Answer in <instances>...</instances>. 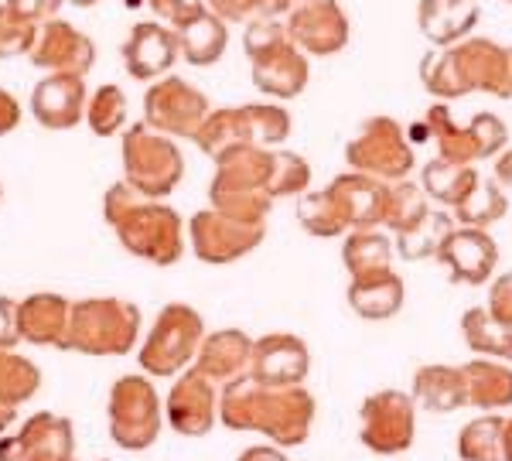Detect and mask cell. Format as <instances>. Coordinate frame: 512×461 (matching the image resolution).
I'll use <instances>...</instances> for the list:
<instances>
[{"label":"cell","instance_id":"1","mask_svg":"<svg viewBox=\"0 0 512 461\" xmlns=\"http://www.w3.org/2000/svg\"><path fill=\"white\" fill-rule=\"evenodd\" d=\"M315 397L304 386H267L250 373L219 393V421L229 431H256L277 448H297L311 438Z\"/></svg>","mask_w":512,"mask_h":461},{"label":"cell","instance_id":"2","mask_svg":"<svg viewBox=\"0 0 512 461\" xmlns=\"http://www.w3.org/2000/svg\"><path fill=\"white\" fill-rule=\"evenodd\" d=\"M103 219L113 226L117 240L130 257L171 267L185 253V222L171 205L147 199L134 185L117 181L103 195Z\"/></svg>","mask_w":512,"mask_h":461},{"label":"cell","instance_id":"3","mask_svg":"<svg viewBox=\"0 0 512 461\" xmlns=\"http://www.w3.org/2000/svg\"><path fill=\"white\" fill-rule=\"evenodd\" d=\"M420 82L431 96L454 100L468 93L512 96V52L492 38H465L420 59Z\"/></svg>","mask_w":512,"mask_h":461},{"label":"cell","instance_id":"4","mask_svg":"<svg viewBox=\"0 0 512 461\" xmlns=\"http://www.w3.org/2000/svg\"><path fill=\"white\" fill-rule=\"evenodd\" d=\"M270 171H274V151L260 144L233 147L216 158V175L209 185L212 209L226 212L239 222L263 226L270 216Z\"/></svg>","mask_w":512,"mask_h":461},{"label":"cell","instance_id":"5","mask_svg":"<svg viewBox=\"0 0 512 461\" xmlns=\"http://www.w3.org/2000/svg\"><path fill=\"white\" fill-rule=\"evenodd\" d=\"M246 59L253 65V86L263 96H277V100H294L308 89L311 65L308 55L294 45L287 35L284 21H253L246 24L243 35Z\"/></svg>","mask_w":512,"mask_h":461},{"label":"cell","instance_id":"6","mask_svg":"<svg viewBox=\"0 0 512 461\" xmlns=\"http://www.w3.org/2000/svg\"><path fill=\"white\" fill-rule=\"evenodd\" d=\"M140 339V308L123 298H86L72 304L65 349L82 356H127Z\"/></svg>","mask_w":512,"mask_h":461},{"label":"cell","instance_id":"7","mask_svg":"<svg viewBox=\"0 0 512 461\" xmlns=\"http://www.w3.org/2000/svg\"><path fill=\"white\" fill-rule=\"evenodd\" d=\"M123 181L134 185L147 199H168L185 178V158H181L175 137L158 134L144 120L130 123L120 137Z\"/></svg>","mask_w":512,"mask_h":461},{"label":"cell","instance_id":"8","mask_svg":"<svg viewBox=\"0 0 512 461\" xmlns=\"http://www.w3.org/2000/svg\"><path fill=\"white\" fill-rule=\"evenodd\" d=\"M205 339V321L192 304L171 301L151 325L137 362L147 376H178L195 362Z\"/></svg>","mask_w":512,"mask_h":461},{"label":"cell","instance_id":"9","mask_svg":"<svg viewBox=\"0 0 512 461\" xmlns=\"http://www.w3.org/2000/svg\"><path fill=\"white\" fill-rule=\"evenodd\" d=\"M424 130L434 137L437 158L451 164H475L485 158H499L509 144V130L495 113H475L468 123H461L451 113L448 103H434L424 113Z\"/></svg>","mask_w":512,"mask_h":461},{"label":"cell","instance_id":"10","mask_svg":"<svg viewBox=\"0 0 512 461\" xmlns=\"http://www.w3.org/2000/svg\"><path fill=\"white\" fill-rule=\"evenodd\" d=\"M110 438L123 451H147L164 427V407L147 376H120L106 400Z\"/></svg>","mask_w":512,"mask_h":461},{"label":"cell","instance_id":"11","mask_svg":"<svg viewBox=\"0 0 512 461\" xmlns=\"http://www.w3.org/2000/svg\"><path fill=\"white\" fill-rule=\"evenodd\" d=\"M345 161L359 175L393 185V181L410 178L414 171V147L393 117H369L345 144Z\"/></svg>","mask_w":512,"mask_h":461},{"label":"cell","instance_id":"12","mask_svg":"<svg viewBox=\"0 0 512 461\" xmlns=\"http://www.w3.org/2000/svg\"><path fill=\"white\" fill-rule=\"evenodd\" d=\"M417 434V400L403 390H379L359 407V438L373 455H403Z\"/></svg>","mask_w":512,"mask_h":461},{"label":"cell","instance_id":"13","mask_svg":"<svg viewBox=\"0 0 512 461\" xmlns=\"http://www.w3.org/2000/svg\"><path fill=\"white\" fill-rule=\"evenodd\" d=\"M209 113L212 106L202 89H195L181 76H164L151 82L144 93V123L158 130V134L192 137L195 141L198 127H202Z\"/></svg>","mask_w":512,"mask_h":461},{"label":"cell","instance_id":"14","mask_svg":"<svg viewBox=\"0 0 512 461\" xmlns=\"http://www.w3.org/2000/svg\"><path fill=\"white\" fill-rule=\"evenodd\" d=\"M287 35L304 55H338L349 45L352 24L338 0H291L284 11Z\"/></svg>","mask_w":512,"mask_h":461},{"label":"cell","instance_id":"15","mask_svg":"<svg viewBox=\"0 0 512 461\" xmlns=\"http://www.w3.org/2000/svg\"><path fill=\"white\" fill-rule=\"evenodd\" d=\"M267 236V222H239L219 209H202L188 222V240H192L195 257L202 263H233L246 253H253Z\"/></svg>","mask_w":512,"mask_h":461},{"label":"cell","instance_id":"16","mask_svg":"<svg viewBox=\"0 0 512 461\" xmlns=\"http://www.w3.org/2000/svg\"><path fill=\"white\" fill-rule=\"evenodd\" d=\"M164 421L181 438H205L219 421V390L198 369H185L164 400Z\"/></svg>","mask_w":512,"mask_h":461},{"label":"cell","instance_id":"17","mask_svg":"<svg viewBox=\"0 0 512 461\" xmlns=\"http://www.w3.org/2000/svg\"><path fill=\"white\" fill-rule=\"evenodd\" d=\"M0 461H76V431L69 417L31 414L18 434L0 438Z\"/></svg>","mask_w":512,"mask_h":461},{"label":"cell","instance_id":"18","mask_svg":"<svg viewBox=\"0 0 512 461\" xmlns=\"http://www.w3.org/2000/svg\"><path fill=\"white\" fill-rule=\"evenodd\" d=\"M28 55H31V62H35V69L69 72V76H86L96 62L93 38L82 35L76 24H69L62 18L38 24L35 45H31Z\"/></svg>","mask_w":512,"mask_h":461},{"label":"cell","instance_id":"19","mask_svg":"<svg viewBox=\"0 0 512 461\" xmlns=\"http://www.w3.org/2000/svg\"><path fill=\"white\" fill-rule=\"evenodd\" d=\"M437 263H444L454 284L482 287L492 281L495 267H499V246L485 229L454 226V233L437 250Z\"/></svg>","mask_w":512,"mask_h":461},{"label":"cell","instance_id":"20","mask_svg":"<svg viewBox=\"0 0 512 461\" xmlns=\"http://www.w3.org/2000/svg\"><path fill=\"white\" fill-rule=\"evenodd\" d=\"M123 65L127 72L140 82H158L175 69L181 45H178V31L158 21H140L130 28L127 41L120 48Z\"/></svg>","mask_w":512,"mask_h":461},{"label":"cell","instance_id":"21","mask_svg":"<svg viewBox=\"0 0 512 461\" xmlns=\"http://www.w3.org/2000/svg\"><path fill=\"white\" fill-rule=\"evenodd\" d=\"M311 369V352L301 335L270 332L253 342L250 376L267 386H304Z\"/></svg>","mask_w":512,"mask_h":461},{"label":"cell","instance_id":"22","mask_svg":"<svg viewBox=\"0 0 512 461\" xmlns=\"http://www.w3.org/2000/svg\"><path fill=\"white\" fill-rule=\"evenodd\" d=\"M89 89L82 76L69 72H48L45 79L31 89V113L45 130H72L86 117Z\"/></svg>","mask_w":512,"mask_h":461},{"label":"cell","instance_id":"23","mask_svg":"<svg viewBox=\"0 0 512 461\" xmlns=\"http://www.w3.org/2000/svg\"><path fill=\"white\" fill-rule=\"evenodd\" d=\"M335 199L342 202V212L349 219V229H376L386 219V199H390V185L379 178L359 175V171H345L328 181Z\"/></svg>","mask_w":512,"mask_h":461},{"label":"cell","instance_id":"24","mask_svg":"<svg viewBox=\"0 0 512 461\" xmlns=\"http://www.w3.org/2000/svg\"><path fill=\"white\" fill-rule=\"evenodd\" d=\"M253 342L256 339L239 332V328H219V332L202 339V349L195 356V369L202 376H209L212 383H233L239 376L250 373Z\"/></svg>","mask_w":512,"mask_h":461},{"label":"cell","instance_id":"25","mask_svg":"<svg viewBox=\"0 0 512 461\" xmlns=\"http://www.w3.org/2000/svg\"><path fill=\"white\" fill-rule=\"evenodd\" d=\"M72 304L62 294H31L18 304V332L28 345H52L65 349V332H69Z\"/></svg>","mask_w":512,"mask_h":461},{"label":"cell","instance_id":"26","mask_svg":"<svg viewBox=\"0 0 512 461\" xmlns=\"http://www.w3.org/2000/svg\"><path fill=\"white\" fill-rule=\"evenodd\" d=\"M478 24V0H420L417 28L434 48H448L454 41L472 38Z\"/></svg>","mask_w":512,"mask_h":461},{"label":"cell","instance_id":"27","mask_svg":"<svg viewBox=\"0 0 512 461\" xmlns=\"http://www.w3.org/2000/svg\"><path fill=\"white\" fill-rule=\"evenodd\" d=\"M403 301H407V287H403V277L396 274L393 267L369 270V274L352 277V284H349L352 311L366 321L393 318L396 311L403 308Z\"/></svg>","mask_w":512,"mask_h":461},{"label":"cell","instance_id":"28","mask_svg":"<svg viewBox=\"0 0 512 461\" xmlns=\"http://www.w3.org/2000/svg\"><path fill=\"white\" fill-rule=\"evenodd\" d=\"M195 144H198V151L209 154L212 161H216L222 151H233V147L260 144L256 141L250 106L243 103V106H222V110H212L202 127H198Z\"/></svg>","mask_w":512,"mask_h":461},{"label":"cell","instance_id":"29","mask_svg":"<svg viewBox=\"0 0 512 461\" xmlns=\"http://www.w3.org/2000/svg\"><path fill=\"white\" fill-rule=\"evenodd\" d=\"M465 369L468 407H478L482 414H495L502 407H512V366L502 359H472Z\"/></svg>","mask_w":512,"mask_h":461},{"label":"cell","instance_id":"30","mask_svg":"<svg viewBox=\"0 0 512 461\" xmlns=\"http://www.w3.org/2000/svg\"><path fill=\"white\" fill-rule=\"evenodd\" d=\"M414 400L431 414H451L468 407L465 369L461 366H420L414 376Z\"/></svg>","mask_w":512,"mask_h":461},{"label":"cell","instance_id":"31","mask_svg":"<svg viewBox=\"0 0 512 461\" xmlns=\"http://www.w3.org/2000/svg\"><path fill=\"white\" fill-rule=\"evenodd\" d=\"M178 45H181L185 62L195 65V69L216 65L222 55H226V45H229L226 21H222L219 14H212V11L198 14L195 21H188L185 28H178Z\"/></svg>","mask_w":512,"mask_h":461},{"label":"cell","instance_id":"32","mask_svg":"<svg viewBox=\"0 0 512 461\" xmlns=\"http://www.w3.org/2000/svg\"><path fill=\"white\" fill-rule=\"evenodd\" d=\"M475 178H478L475 164H451L444 158H434L420 168V188L427 192V199L451 205V209L465 199L468 188L475 185Z\"/></svg>","mask_w":512,"mask_h":461},{"label":"cell","instance_id":"33","mask_svg":"<svg viewBox=\"0 0 512 461\" xmlns=\"http://www.w3.org/2000/svg\"><path fill=\"white\" fill-rule=\"evenodd\" d=\"M461 335H465L468 349L475 356L502 359V362L512 359V328L499 325L489 308H468L461 315Z\"/></svg>","mask_w":512,"mask_h":461},{"label":"cell","instance_id":"34","mask_svg":"<svg viewBox=\"0 0 512 461\" xmlns=\"http://www.w3.org/2000/svg\"><path fill=\"white\" fill-rule=\"evenodd\" d=\"M506 417L482 414L468 421L458 434V458L461 461H506Z\"/></svg>","mask_w":512,"mask_h":461},{"label":"cell","instance_id":"35","mask_svg":"<svg viewBox=\"0 0 512 461\" xmlns=\"http://www.w3.org/2000/svg\"><path fill=\"white\" fill-rule=\"evenodd\" d=\"M509 199L502 192V185L495 178L478 175L475 185L468 188V195L454 205V216H458L461 226H475V229H489L492 222H499L506 216Z\"/></svg>","mask_w":512,"mask_h":461},{"label":"cell","instance_id":"36","mask_svg":"<svg viewBox=\"0 0 512 461\" xmlns=\"http://www.w3.org/2000/svg\"><path fill=\"white\" fill-rule=\"evenodd\" d=\"M342 263H345V270H349V277L393 267L390 236L376 233V229H352V233H345V243H342Z\"/></svg>","mask_w":512,"mask_h":461},{"label":"cell","instance_id":"37","mask_svg":"<svg viewBox=\"0 0 512 461\" xmlns=\"http://www.w3.org/2000/svg\"><path fill=\"white\" fill-rule=\"evenodd\" d=\"M297 222L308 229L311 236H345L349 233V219L342 212V202L335 199L332 188H321V192H308L301 195V205H297Z\"/></svg>","mask_w":512,"mask_h":461},{"label":"cell","instance_id":"38","mask_svg":"<svg viewBox=\"0 0 512 461\" xmlns=\"http://www.w3.org/2000/svg\"><path fill=\"white\" fill-rule=\"evenodd\" d=\"M451 233H454V219L448 212L431 209L414 229L396 236V250H400L403 260H437V250H441Z\"/></svg>","mask_w":512,"mask_h":461},{"label":"cell","instance_id":"39","mask_svg":"<svg viewBox=\"0 0 512 461\" xmlns=\"http://www.w3.org/2000/svg\"><path fill=\"white\" fill-rule=\"evenodd\" d=\"M41 390V369L14 349H0V407L28 403Z\"/></svg>","mask_w":512,"mask_h":461},{"label":"cell","instance_id":"40","mask_svg":"<svg viewBox=\"0 0 512 461\" xmlns=\"http://www.w3.org/2000/svg\"><path fill=\"white\" fill-rule=\"evenodd\" d=\"M427 212H431V205H427V192L420 188V181H410V178L393 181L390 199H386L383 226L400 236V233H407V229H414Z\"/></svg>","mask_w":512,"mask_h":461},{"label":"cell","instance_id":"41","mask_svg":"<svg viewBox=\"0 0 512 461\" xmlns=\"http://www.w3.org/2000/svg\"><path fill=\"white\" fill-rule=\"evenodd\" d=\"M86 123L96 137H113L127 130V96L120 86L106 82L99 86L86 103Z\"/></svg>","mask_w":512,"mask_h":461},{"label":"cell","instance_id":"42","mask_svg":"<svg viewBox=\"0 0 512 461\" xmlns=\"http://www.w3.org/2000/svg\"><path fill=\"white\" fill-rule=\"evenodd\" d=\"M311 185V164L294 151H274V171H270V195L274 199H294Z\"/></svg>","mask_w":512,"mask_h":461},{"label":"cell","instance_id":"43","mask_svg":"<svg viewBox=\"0 0 512 461\" xmlns=\"http://www.w3.org/2000/svg\"><path fill=\"white\" fill-rule=\"evenodd\" d=\"M291 0H209V11L219 14L222 21H270V18H280L287 11Z\"/></svg>","mask_w":512,"mask_h":461},{"label":"cell","instance_id":"44","mask_svg":"<svg viewBox=\"0 0 512 461\" xmlns=\"http://www.w3.org/2000/svg\"><path fill=\"white\" fill-rule=\"evenodd\" d=\"M35 35H38V24L14 18V14L7 11V4L0 7V59L28 55L31 45H35Z\"/></svg>","mask_w":512,"mask_h":461},{"label":"cell","instance_id":"45","mask_svg":"<svg viewBox=\"0 0 512 461\" xmlns=\"http://www.w3.org/2000/svg\"><path fill=\"white\" fill-rule=\"evenodd\" d=\"M147 7L178 31V28H185L188 21H195L198 14L209 11V0H147Z\"/></svg>","mask_w":512,"mask_h":461},{"label":"cell","instance_id":"46","mask_svg":"<svg viewBox=\"0 0 512 461\" xmlns=\"http://www.w3.org/2000/svg\"><path fill=\"white\" fill-rule=\"evenodd\" d=\"M65 0H7V11L28 24H45L59 14Z\"/></svg>","mask_w":512,"mask_h":461},{"label":"cell","instance_id":"47","mask_svg":"<svg viewBox=\"0 0 512 461\" xmlns=\"http://www.w3.org/2000/svg\"><path fill=\"white\" fill-rule=\"evenodd\" d=\"M489 311L499 325L512 328V274H502L489 291Z\"/></svg>","mask_w":512,"mask_h":461},{"label":"cell","instance_id":"48","mask_svg":"<svg viewBox=\"0 0 512 461\" xmlns=\"http://www.w3.org/2000/svg\"><path fill=\"white\" fill-rule=\"evenodd\" d=\"M21 342L18 332V301L0 298V349H14Z\"/></svg>","mask_w":512,"mask_h":461},{"label":"cell","instance_id":"49","mask_svg":"<svg viewBox=\"0 0 512 461\" xmlns=\"http://www.w3.org/2000/svg\"><path fill=\"white\" fill-rule=\"evenodd\" d=\"M18 123H21V103L7 89H0V137L14 134Z\"/></svg>","mask_w":512,"mask_h":461},{"label":"cell","instance_id":"50","mask_svg":"<svg viewBox=\"0 0 512 461\" xmlns=\"http://www.w3.org/2000/svg\"><path fill=\"white\" fill-rule=\"evenodd\" d=\"M236 461H287V455L277 444H253V448H246Z\"/></svg>","mask_w":512,"mask_h":461},{"label":"cell","instance_id":"51","mask_svg":"<svg viewBox=\"0 0 512 461\" xmlns=\"http://www.w3.org/2000/svg\"><path fill=\"white\" fill-rule=\"evenodd\" d=\"M495 181L512 188V147H506V151L495 158Z\"/></svg>","mask_w":512,"mask_h":461},{"label":"cell","instance_id":"52","mask_svg":"<svg viewBox=\"0 0 512 461\" xmlns=\"http://www.w3.org/2000/svg\"><path fill=\"white\" fill-rule=\"evenodd\" d=\"M14 417H18V410H14V407H0V434L14 424Z\"/></svg>","mask_w":512,"mask_h":461},{"label":"cell","instance_id":"53","mask_svg":"<svg viewBox=\"0 0 512 461\" xmlns=\"http://www.w3.org/2000/svg\"><path fill=\"white\" fill-rule=\"evenodd\" d=\"M502 444H506V461H512V417H506V438H502Z\"/></svg>","mask_w":512,"mask_h":461},{"label":"cell","instance_id":"54","mask_svg":"<svg viewBox=\"0 0 512 461\" xmlns=\"http://www.w3.org/2000/svg\"><path fill=\"white\" fill-rule=\"evenodd\" d=\"M72 7H93V4H99V0H69Z\"/></svg>","mask_w":512,"mask_h":461},{"label":"cell","instance_id":"55","mask_svg":"<svg viewBox=\"0 0 512 461\" xmlns=\"http://www.w3.org/2000/svg\"><path fill=\"white\" fill-rule=\"evenodd\" d=\"M506 4H512V0H506Z\"/></svg>","mask_w":512,"mask_h":461}]
</instances>
